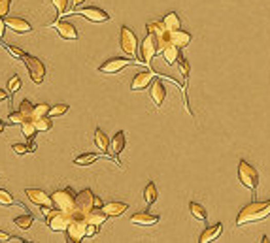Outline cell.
<instances>
[{"instance_id":"8fae6325","label":"cell","mask_w":270,"mask_h":243,"mask_svg":"<svg viewBox=\"0 0 270 243\" xmlns=\"http://www.w3.org/2000/svg\"><path fill=\"white\" fill-rule=\"evenodd\" d=\"M70 15H82V17L93 21V23H104V21H110V13L100 10V8L89 6V8H82V10H74Z\"/></svg>"},{"instance_id":"7c38bea8","label":"cell","mask_w":270,"mask_h":243,"mask_svg":"<svg viewBox=\"0 0 270 243\" xmlns=\"http://www.w3.org/2000/svg\"><path fill=\"white\" fill-rule=\"evenodd\" d=\"M130 64H134V60H130V58H121V57H113V58H108L104 64H100L99 66V72L102 74H118L119 70L127 68Z\"/></svg>"},{"instance_id":"b9f144b4","label":"cell","mask_w":270,"mask_h":243,"mask_svg":"<svg viewBox=\"0 0 270 243\" xmlns=\"http://www.w3.org/2000/svg\"><path fill=\"white\" fill-rule=\"evenodd\" d=\"M2 46L6 47L8 51L12 53L13 57H19V58H23V55H25V51L23 49H19V47H15V46H8V44H2Z\"/></svg>"},{"instance_id":"7dc6e473","label":"cell","mask_w":270,"mask_h":243,"mask_svg":"<svg viewBox=\"0 0 270 243\" xmlns=\"http://www.w3.org/2000/svg\"><path fill=\"white\" fill-rule=\"evenodd\" d=\"M8 96H10V93H8V91H4V89H0V102H4Z\"/></svg>"},{"instance_id":"f907efd6","label":"cell","mask_w":270,"mask_h":243,"mask_svg":"<svg viewBox=\"0 0 270 243\" xmlns=\"http://www.w3.org/2000/svg\"><path fill=\"white\" fill-rule=\"evenodd\" d=\"M36 151V145H34V141L30 139V144H29V153H34Z\"/></svg>"},{"instance_id":"681fc988","label":"cell","mask_w":270,"mask_h":243,"mask_svg":"<svg viewBox=\"0 0 270 243\" xmlns=\"http://www.w3.org/2000/svg\"><path fill=\"white\" fill-rule=\"evenodd\" d=\"M10 239V234H6V232H0V241H8Z\"/></svg>"},{"instance_id":"7bdbcfd3","label":"cell","mask_w":270,"mask_h":243,"mask_svg":"<svg viewBox=\"0 0 270 243\" xmlns=\"http://www.w3.org/2000/svg\"><path fill=\"white\" fill-rule=\"evenodd\" d=\"M12 149L15 155H25V153H29V145H23V144H13Z\"/></svg>"},{"instance_id":"9a60e30c","label":"cell","mask_w":270,"mask_h":243,"mask_svg":"<svg viewBox=\"0 0 270 243\" xmlns=\"http://www.w3.org/2000/svg\"><path fill=\"white\" fill-rule=\"evenodd\" d=\"M53 27H55V30H57V34L61 36V38H65V40H78V30L76 27L72 23H68V21H55L53 23Z\"/></svg>"},{"instance_id":"3957f363","label":"cell","mask_w":270,"mask_h":243,"mask_svg":"<svg viewBox=\"0 0 270 243\" xmlns=\"http://www.w3.org/2000/svg\"><path fill=\"white\" fill-rule=\"evenodd\" d=\"M51 202L53 206L57 209H63V211H66V213H74L78 209L76 206V192H74V189H70V187H66V189H63V191H55L51 194Z\"/></svg>"},{"instance_id":"6da1fadb","label":"cell","mask_w":270,"mask_h":243,"mask_svg":"<svg viewBox=\"0 0 270 243\" xmlns=\"http://www.w3.org/2000/svg\"><path fill=\"white\" fill-rule=\"evenodd\" d=\"M266 217H270V200L252 202L240 209V213L236 217V225L238 226L252 225V222H259V220L266 219Z\"/></svg>"},{"instance_id":"c3c4849f","label":"cell","mask_w":270,"mask_h":243,"mask_svg":"<svg viewBox=\"0 0 270 243\" xmlns=\"http://www.w3.org/2000/svg\"><path fill=\"white\" fill-rule=\"evenodd\" d=\"M8 241H12V243H25V239H23V237H12V236H10V239H8Z\"/></svg>"},{"instance_id":"7402d4cb","label":"cell","mask_w":270,"mask_h":243,"mask_svg":"<svg viewBox=\"0 0 270 243\" xmlns=\"http://www.w3.org/2000/svg\"><path fill=\"white\" fill-rule=\"evenodd\" d=\"M221 232H223V225L221 222H218V225H214V226H208L202 234H200V243H210L214 241V239H218L219 236H221Z\"/></svg>"},{"instance_id":"484cf974","label":"cell","mask_w":270,"mask_h":243,"mask_svg":"<svg viewBox=\"0 0 270 243\" xmlns=\"http://www.w3.org/2000/svg\"><path fill=\"white\" fill-rule=\"evenodd\" d=\"M85 217H87V222H93V225H99V226H100V225H104L106 219H108V215H106L100 208L91 209V211H89V213L85 215Z\"/></svg>"},{"instance_id":"ffe728a7","label":"cell","mask_w":270,"mask_h":243,"mask_svg":"<svg viewBox=\"0 0 270 243\" xmlns=\"http://www.w3.org/2000/svg\"><path fill=\"white\" fill-rule=\"evenodd\" d=\"M191 40H193V36L189 34V32H185V30H182V29L172 30V32H170V44L178 46L180 49L187 47L189 44H191Z\"/></svg>"},{"instance_id":"30bf717a","label":"cell","mask_w":270,"mask_h":243,"mask_svg":"<svg viewBox=\"0 0 270 243\" xmlns=\"http://www.w3.org/2000/svg\"><path fill=\"white\" fill-rule=\"evenodd\" d=\"M157 53H159V49H157V40H155V36L147 32V36L144 38V40H142V44H140L142 63L147 64V66H151L153 57H155Z\"/></svg>"},{"instance_id":"1f68e13d","label":"cell","mask_w":270,"mask_h":243,"mask_svg":"<svg viewBox=\"0 0 270 243\" xmlns=\"http://www.w3.org/2000/svg\"><path fill=\"white\" fill-rule=\"evenodd\" d=\"M53 8L57 10V21L59 19H63V15L66 13V10H68V6H70V0H51Z\"/></svg>"},{"instance_id":"8d00e7d4","label":"cell","mask_w":270,"mask_h":243,"mask_svg":"<svg viewBox=\"0 0 270 243\" xmlns=\"http://www.w3.org/2000/svg\"><path fill=\"white\" fill-rule=\"evenodd\" d=\"M19 89H21V79H19V75H13L12 79L8 81V93L15 94Z\"/></svg>"},{"instance_id":"8992f818","label":"cell","mask_w":270,"mask_h":243,"mask_svg":"<svg viewBox=\"0 0 270 243\" xmlns=\"http://www.w3.org/2000/svg\"><path fill=\"white\" fill-rule=\"evenodd\" d=\"M76 206H78V211H82V213L87 215L91 209L102 208L104 204H102V200H100L97 194H93L91 189H83L82 192H78L76 194Z\"/></svg>"},{"instance_id":"52a82bcc","label":"cell","mask_w":270,"mask_h":243,"mask_svg":"<svg viewBox=\"0 0 270 243\" xmlns=\"http://www.w3.org/2000/svg\"><path fill=\"white\" fill-rule=\"evenodd\" d=\"M23 63L27 64V68H29V75L30 79L34 81L36 85H40L42 81L46 79V66L42 63L40 58L32 57V55H23Z\"/></svg>"},{"instance_id":"7a4b0ae2","label":"cell","mask_w":270,"mask_h":243,"mask_svg":"<svg viewBox=\"0 0 270 243\" xmlns=\"http://www.w3.org/2000/svg\"><path fill=\"white\" fill-rule=\"evenodd\" d=\"M85 230H87V217H85V213H82V211H78L76 209V211L72 213V219H70V222H68V228H66L68 241H72V243L82 241L83 237H87Z\"/></svg>"},{"instance_id":"ee69618b","label":"cell","mask_w":270,"mask_h":243,"mask_svg":"<svg viewBox=\"0 0 270 243\" xmlns=\"http://www.w3.org/2000/svg\"><path fill=\"white\" fill-rule=\"evenodd\" d=\"M99 228H100L99 225H93V222H87V230H85V234H87V236H94V234L99 232Z\"/></svg>"},{"instance_id":"f1b7e54d","label":"cell","mask_w":270,"mask_h":243,"mask_svg":"<svg viewBox=\"0 0 270 243\" xmlns=\"http://www.w3.org/2000/svg\"><path fill=\"white\" fill-rule=\"evenodd\" d=\"M32 222H34V217H32V215H29V213L21 215V217H15V219H13V225L17 226V228H21V230H29Z\"/></svg>"},{"instance_id":"bcb514c9","label":"cell","mask_w":270,"mask_h":243,"mask_svg":"<svg viewBox=\"0 0 270 243\" xmlns=\"http://www.w3.org/2000/svg\"><path fill=\"white\" fill-rule=\"evenodd\" d=\"M4 30H6V23H4V17H0V38L4 36Z\"/></svg>"},{"instance_id":"60d3db41","label":"cell","mask_w":270,"mask_h":243,"mask_svg":"<svg viewBox=\"0 0 270 243\" xmlns=\"http://www.w3.org/2000/svg\"><path fill=\"white\" fill-rule=\"evenodd\" d=\"M12 6V0H0V17H6Z\"/></svg>"},{"instance_id":"4316f807","label":"cell","mask_w":270,"mask_h":243,"mask_svg":"<svg viewBox=\"0 0 270 243\" xmlns=\"http://www.w3.org/2000/svg\"><path fill=\"white\" fill-rule=\"evenodd\" d=\"M32 123H34V127L38 132H47V130H51L53 123H51V117L46 115V117H36V119H32Z\"/></svg>"},{"instance_id":"836d02e7","label":"cell","mask_w":270,"mask_h":243,"mask_svg":"<svg viewBox=\"0 0 270 243\" xmlns=\"http://www.w3.org/2000/svg\"><path fill=\"white\" fill-rule=\"evenodd\" d=\"M68 111V104H57V106H49V117H57V115H65Z\"/></svg>"},{"instance_id":"603a6c76","label":"cell","mask_w":270,"mask_h":243,"mask_svg":"<svg viewBox=\"0 0 270 243\" xmlns=\"http://www.w3.org/2000/svg\"><path fill=\"white\" fill-rule=\"evenodd\" d=\"M93 141L97 145V149L102 153V155H108V147H110V139H108V134L102 132V128H97L93 134Z\"/></svg>"},{"instance_id":"ab89813d","label":"cell","mask_w":270,"mask_h":243,"mask_svg":"<svg viewBox=\"0 0 270 243\" xmlns=\"http://www.w3.org/2000/svg\"><path fill=\"white\" fill-rule=\"evenodd\" d=\"M8 119H10V123H12V125H21V123H23L25 119H27V117H25L23 113H21V111H12Z\"/></svg>"},{"instance_id":"2e32d148","label":"cell","mask_w":270,"mask_h":243,"mask_svg":"<svg viewBox=\"0 0 270 243\" xmlns=\"http://www.w3.org/2000/svg\"><path fill=\"white\" fill-rule=\"evenodd\" d=\"M151 81H153V72H149V70L138 72L134 75L132 83H130V91H144V89H147L151 85Z\"/></svg>"},{"instance_id":"5bb4252c","label":"cell","mask_w":270,"mask_h":243,"mask_svg":"<svg viewBox=\"0 0 270 243\" xmlns=\"http://www.w3.org/2000/svg\"><path fill=\"white\" fill-rule=\"evenodd\" d=\"M25 194H27V198H29L30 202L40 206V208L42 206H53L51 196L42 191V189H25Z\"/></svg>"},{"instance_id":"d4e9b609","label":"cell","mask_w":270,"mask_h":243,"mask_svg":"<svg viewBox=\"0 0 270 243\" xmlns=\"http://www.w3.org/2000/svg\"><path fill=\"white\" fill-rule=\"evenodd\" d=\"M163 25H165V29L168 30V32L182 29V21H180V17H178V13H174V12L166 13L165 19H163Z\"/></svg>"},{"instance_id":"5b68a950","label":"cell","mask_w":270,"mask_h":243,"mask_svg":"<svg viewBox=\"0 0 270 243\" xmlns=\"http://www.w3.org/2000/svg\"><path fill=\"white\" fill-rule=\"evenodd\" d=\"M72 219V213H66L63 209H49V213L46 215V222L53 232H66L68 222Z\"/></svg>"},{"instance_id":"74e56055","label":"cell","mask_w":270,"mask_h":243,"mask_svg":"<svg viewBox=\"0 0 270 243\" xmlns=\"http://www.w3.org/2000/svg\"><path fill=\"white\" fill-rule=\"evenodd\" d=\"M13 204H15V200H13L12 194L4 189H0V206H13Z\"/></svg>"},{"instance_id":"d6a6232c","label":"cell","mask_w":270,"mask_h":243,"mask_svg":"<svg viewBox=\"0 0 270 243\" xmlns=\"http://www.w3.org/2000/svg\"><path fill=\"white\" fill-rule=\"evenodd\" d=\"M99 158V155H94V153H85V155H80L74 160V164L76 166H89V164H93L94 160Z\"/></svg>"},{"instance_id":"277c9868","label":"cell","mask_w":270,"mask_h":243,"mask_svg":"<svg viewBox=\"0 0 270 243\" xmlns=\"http://www.w3.org/2000/svg\"><path fill=\"white\" fill-rule=\"evenodd\" d=\"M238 179H240V183L246 187V189H249V191H252V194H255V192H257L259 174H257V170L253 168L249 162L240 160V164H238Z\"/></svg>"},{"instance_id":"ba28073f","label":"cell","mask_w":270,"mask_h":243,"mask_svg":"<svg viewBox=\"0 0 270 243\" xmlns=\"http://www.w3.org/2000/svg\"><path fill=\"white\" fill-rule=\"evenodd\" d=\"M146 29H147V32H149V34L155 36L159 53L163 51V47H166L168 44H170V32L165 29L163 21H149V23L146 25Z\"/></svg>"},{"instance_id":"d6986e66","label":"cell","mask_w":270,"mask_h":243,"mask_svg":"<svg viewBox=\"0 0 270 243\" xmlns=\"http://www.w3.org/2000/svg\"><path fill=\"white\" fill-rule=\"evenodd\" d=\"M130 222H132V225H138V226H153L159 222V215H151V213H147V211H140V213H136L130 217Z\"/></svg>"},{"instance_id":"816d5d0a","label":"cell","mask_w":270,"mask_h":243,"mask_svg":"<svg viewBox=\"0 0 270 243\" xmlns=\"http://www.w3.org/2000/svg\"><path fill=\"white\" fill-rule=\"evenodd\" d=\"M4 128H6V125H4V123H2V121H0V134H2V132H4Z\"/></svg>"},{"instance_id":"e0dca14e","label":"cell","mask_w":270,"mask_h":243,"mask_svg":"<svg viewBox=\"0 0 270 243\" xmlns=\"http://www.w3.org/2000/svg\"><path fill=\"white\" fill-rule=\"evenodd\" d=\"M4 23H6L8 29H12L13 32H17V34H27V32L32 30L30 23L23 17H6L4 19Z\"/></svg>"},{"instance_id":"f35d334b","label":"cell","mask_w":270,"mask_h":243,"mask_svg":"<svg viewBox=\"0 0 270 243\" xmlns=\"http://www.w3.org/2000/svg\"><path fill=\"white\" fill-rule=\"evenodd\" d=\"M178 64H180V70H182V75H183V79H187L189 77V72H191V64H189L187 58H178Z\"/></svg>"},{"instance_id":"ac0fdd59","label":"cell","mask_w":270,"mask_h":243,"mask_svg":"<svg viewBox=\"0 0 270 243\" xmlns=\"http://www.w3.org/2000/svg\"><path fill=\"white\" fill-rule=\"evenodd\" d=\"M149 94H151V100L153 104L157 106V108H161L163 106V102H165L166 98V87L163 81H153V85L149 87Z\"/></svg>"},{"instance_id":"f6af8a7d","label":"cell","mask_w":270,"mask_h":243,"mask_svg":"<svg viewBox=\"0 0 270 243\" xmlns=\"http://www.w3.org/2000/svg\"><path fill=\"white\" fill-rule=\"evenodd\" d=\"M83 2H85V0H70V6H72V12H74V10H76L78 6H80V4H83ZM72 12H66V15H70Z\"/></svg>"},{"instance_id":"f546056e","label":"cell","mask_w":270,"mask_h":243,"mask_svg":"<svg viewBox=\"0 0 270 243\" xmlns=\"http://www.w3.org/2000/svg\"><path fill=\"white\" fill-rule=\"evenodd\" d=\"M21 132H23L25 138H29V139L34 138V134L38 132V130H36L34 123H32V119H25V121L21 123Z\"/></svg>"},{"instance_id":"e575fe53","label":"cell","mask_w":270,"mask_h":243,"mask_svg":"<svg viewBox=\"0 0 270 243\" xmlns=\"http://www.w3.org/2000/svg\"><path fill=\"white\" fill-rule=\"evenodd\" d=\"M32 108H34V106L30 104L29 100H21V102H19V111H21L27 119H32Z\"/></svg>"},{"instance_id":"4fadbf2b","label":"cell","mask_w":270,"mask_h":243,"mask_svg":"<svg viewBox=\"0 0 270 243\" xmlns=\"http://www.w3.org/2000/svg\"><path fill=\"white\" fill-rule=\"evenodd\" d=\"M125 144H127V139H125V132L123 130H119L115 136H113L112 139H110V147H108V155H112L115 160L119 158V155H121V151L125 149ZM119 166H123L121 162L118 160Z\"/></svg>"},{"instance_id":"83f0119b","label":"cell","mask_w":270,"mask_h":243,"mask_svg":"<svg viewBox=\"0 0 270 243\" xmlns=\"http://www.w3.org/2000/svg\"><path fill=\"white\" fill-rule=\"evenodd\" d=\"M155 200H157V187H155L153 181H149L146 185V189H144V202H146L147 206H151Z\"/></svg>"},{"instance_id":"cb8c5ba5","label":"cell","mask_w":270,"mask_h":243,"mask_svg":"<svg viewBox=\"0 0 270 243\" xmlns=\"http://www.w3.org/2000/svg\"><path fill=\"white\" fill-rule=\"evenodd\" d=\"M163 58H165V63L168 66H174L178 64V58H180V47L174 46V44H168L166 47H163Z\"/></svg>"},{"instance_id":"44dd1931","label":"cell","mask_w":270,"mask_h":243,"mask_svg":"<svg viewBox=\"0 0 270 243\" xmlns=\"http://www.w3.org/2000/svg\"><path fill=\"white\" fill-rule=\"evenodd\" d=\"M102 211H104L108 217H119V215H123L127 209H129V206L125 202H108L102 206Z\"/></svg>"},{"instance_id":"4dcf8cb0","label":"cell","mask_w":270,"mask_h":243,"mask_svg":"<svg viewBox=\"0 0 270 243\" xmlns=\"http://www.w3.org/2000/svg\"><path fill=\"white\" fill-rule=\"evenodd\" d=\"M189 209H191V215H193L195 219H199V220H206V219H208V213H206V209L202 208L200 204L191 202V204H189Z\"/></svg>"},{"instance_id":"9c48e42d","label":"cell","mask_w":270,"mask_h":243,"mask_svg":"<svg viewBox=\"0 0 270 243\" xmlns=\"http://www.w3.org/2000/svg\"><path fill=\"white\" fill-rule=\"evenodd\" d=\"M119 47L127 53L129 57H136L138 55V38L129 27H121V34H119Z\"/></svg>"},{"instance_id":"d590c367","label":"cell","mask_w":270,"mask_h":243,"mask_svg":"<svg viewBox=\"0 0 270 243\" xmlns=\"http://www.w3.org/2000/svg\"><path fill=\"white\" fill-rule=\"evenodd\" d=\"M47 113H49V106L47 104H36L34 108H32V119H36V117H46Z\"/></svg>"}]
</instances>
